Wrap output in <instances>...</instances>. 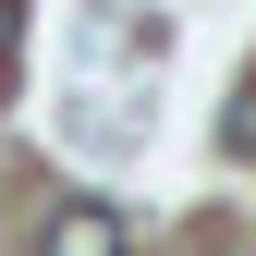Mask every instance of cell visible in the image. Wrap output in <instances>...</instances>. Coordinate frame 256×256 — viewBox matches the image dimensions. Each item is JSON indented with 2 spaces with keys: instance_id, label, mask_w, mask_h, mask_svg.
Returning a JSON list of instances; mask_svg holds the SVG:
<instances>
[{
  "instance_id": "obj_1",
  "label": "cell",
  "mask_w": 256,
  "mask_h": 256,
  "mask_svg": "<svg viewBox=\"0 0 256 256\" xmlns=\"http://www.w3.org/2000/svg\"><path fill=\"white\" fill-rule=\"evenodd\" d=\"M37 256H134V220H122L110 196H86V208H49Z\"/></svg>"
},
{
  "instance_id": "obj_2",
  "label": "cell",
  "mask_w": 256,
  "mask_h": 256,
  "mask_svg": "<svg viewBox=\"0 0 256 256\" xmlns=\"http://www.w3.org/2000/svg\"><path fill=\"white\" fill-rule=\"evenodd\" d=\"M220 146H232V158H256V74L232 86V122H220Z\"/></svg>"
},
{
  "instance_id": "obj_3",
  "label": "cell",
  "mask_w": 256,
  "mask_h": 256,
  "mask_svg": "<svg viewBox=\"0 0 256 256\" xmlns=\"http://www.w3.org/2000/svg\"><path fill=\"white\" fill-rule=\"evenodd\" d=\"M12 49H24V0H0V86H12Z\"/></svg>"
}]
</instances>
